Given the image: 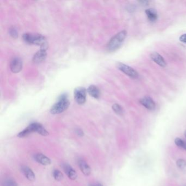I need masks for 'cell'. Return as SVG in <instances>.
<instances>
[{
	"instance_id": "6da1fadb",
	"label": "cell",
	"mask_w": 186,
	"mask_h": 186,
	"mask_svg": "<svg viewBox=\"0 0 186 186\" xmlns=\"http://www.w3.org/2000/svg\"><path fill=\"white\" fill-rule=\"evenodd\" d=\"M23 38L26 43L39 45L41 48H47V42L44 36L37 34L26 33L23 34Z\"/></svg>"
},
{
	"instance_id": "7a4b0ae2",
	"label": "cell",
	"mask_w": 186,
	"mask_h": 186,
	"mask_svg": "<svg viewBox=\"0 0 186 186\" xmlns=\"http://www.w3.org/2000/svg\"><path fill=\"white\" fill-rule=\"evenodd\" d=\"M127 32L125 30L121 31L111 38L107 44V49L110 51H114L121 47L127 37Z\"/></svg>"
},
{
	"instance_id": "3957f363",
	"label": "cell",
	"mask_w": 186,
	"mask_h": 186,
	"mask_svg": "<svg viewBox=\"0 0 186 186\" xmlns=\"http://www.w3.org/2000/svg\"><path fill=\"white\" fill-rule=\"evenodd\" d=\"M69 104L67 94H62L59 97L58 101L51 107L50 112L52 114H61L67 109Z\"/></svg>"
},
{
	"instance_id": "277c9868",
	"label": "cell",
	"mask_w": 186,
	"mask_h": 186,
	"mask_svg": "<svg viewBox=\"0 0 186 186\" xmlns=\"http://www.w3.org/2000/svg\"><path fill=\"white\" fill-rule=\"evenodd\" d=\"M117 67L120 71H122L125 75L133 79H136L139 77V74L134 69L131 67L127 64L118 63L117 64Z\"/></svg>"
},
{
	"instance_id": "5b68a950",
	"label": "cell",
	"mask_w": 186,
	"mask_h": 186,
	"mask_svg": "<svg viewBox=\"0 0 186 186\" xmlns=\"http://www.w3.org/2000/svg\"><path fill=\"white\" fill-rule=\"evenodd\" d=\"M74 99L79 104H84L86 99V91L83 88H78L74 90Z\"/></svg>"
},
{
	"instance_id": "8992f818",
	"label": "cell",
	"mask_w": 186,
	"mask_h": 186,
	"mask_svg": "<svg viewBox=\"0 0 186 186\" xmlns=\"http://www.w3.org/2000/svg\"><path fill=\"white\" fill-rule=\"evenodd\" d=\"M31 132H36L42 136H47L49 135V132L46 130L42 125L38 123H32L28 126Z\"/></svg>"
},
{
	"instance_id": "52a82bcc",
	"label": "cell",
	"mask_w": 186,
	"mask_h": 186,
	"mask_svg": "<svg viewBox=\"0 0 186 186\" xmlns=\"http://www.w3.org/2000/svg\"><path fill=\"white\" fill-rule=\"evenodd\" d=\"M10 68L11 71L14 73H19L23 68V62L19 58H14L10 62Z\"/></svg>"
},
{
	"instance_id": "ba28073f",
	"label": "cell",
	"mask_w": 186,
	"mask_h": 186,
	"mask_svg": "<svg viewBox=\"0 0 186 186\" xmlns=\"http://www.w3.org/2000/svg\"><path fill=\"white\" fill-rule=\"evenodd\" d=\"M140 103L149 110H153L156 108V103L151 97L146 96L140 100Z\"/></svg>"
},
{
	"instance_id": "9c48e42d",
	"label": "cell",
	"mask_w": 186,
	"mask_h": 186,
	"mask_svg": "<svg viewBox=\"0 0 186 186\" xmlns=\"http://www.w3.org/2000/svg\"><path fill=\"white\" fill-rule=\"evenodd\" d=\"M47 49L41 48L40 50L37 51L33 58V61L35 63H40L45 60L47 57Z\"/></svg>"
},
{
	"instance_id": "30bf717a",
	"label": "cell",
	"mask_w": 186,
	"mask_h": 186,
	"mask_svg": "<svg viewBox=\"0 0 186 186\" xmlns=\"http://www.w3.org/2000/svg\"><path fill=\"white\" fill-rule=\"evenodd\" d=\"M150 58L159 66L162 67H165L166 66V60L162 56L157 52H153L150 55Z\"/></svg>"
},
{
	"instance_id": "8fae6325",
	"label": "cell",
	"mask_w": 186,
	"mask_h": 186,
	"mask_svg": "<svg viewBox=\"0 0 186 186\" xmlns=\"http://www.w3.org/2000/svg\"><path fill=\"white\" fill-rule=\"evenodd\" d=\"M63 169L64 170V171L67 175L69 179L71 180H75L77 178V173L74 169L71 167V166H69L68 164H64L63 166Z\"/></svg>"
},
{
	"instance_id": "7c38bea8",
	"label": "cell",
	"mask_w": 186,
	"mask_h": 186,
	"mask_svg": "<svg viewBox=\"0 0 186 186\" xmlns=\"http://www.w3.org/2000/svg\"><path fill=\"white\" fill-rule=\"evenodd\" d=\"M78 165L80 168L81 172L86 176H88L90 175L91 172V169L88 164L84 160L80 159L78 162Z\"/></svg>"
},
{
	"instance_id": "4fadbf2b",
	"label": "cell",
	"mask_w": 186,
	"mask_h": 186,
	"mask_svg": "<svg viewBox=\"0 0 186 186\" xmlns=\"http://www.w3.org/2000/svg\"><path fill=\"white\" fill-rule=\"evenodd\" d=\"M21 170L24 175L30 181H34L36 179V176L34 171L27 166H21Z\"/></svg>"
},
{
	"instance_id": "5bb4252c",
	"label": "cell",
	"mask_w": 186,
	"mask_h": 186,
	"mask_svg": "<svg viewBox=\"0 0 186 186\" xmlns=\"http://www.w3.org/2000/svg\"><path fill=\"white\" fill-rule=\"evenodd\" d=\"M35 160L38 163H40L43 166H48L50 165L51 164V160L49 158H48L47 157L45 156L43 154L41 153H38L35 155L34 157Z\"/></svg>"
},
{
	"instance_id": "9a60e30c",
	"label": "cell",
	"mask_w": 186,
	"mask_h": 186,
	"mask_svg": "<svg viewBox=\"0 0 186 186\" xmlns=\"http://www.w3.org/2000/svg\"><path fill=\"white\" fill-rule=\"evenodd\" d=\"M88 94L93 98L98 99L101 96V92L99 88L95 85H91L88 89Z\"/></svg>"
},
{
	"instance_id": "2e32d148",
	"label": "cell",
	"mask_w": 186,
	"mask_h": 186,
	"mask_svg": "<svg viewBox=\"0 0 186 186\" xmlns=\"http://www.w3.org/2000/svg\"><path fill=\"white\" fill-rule=\"evenodd\" d=\"M145 13L149 20L151 22L156 21L158 18L157 11L153 8H149L145 10Z\"/></svg>"
},
{
	"instance_id": "e0dca14e",
	"label": "cell",
	"mask_w": 186,
	"mask_h": 186,
	"mask_svg": "<svg viewBox=\"0 0 186 186\" xmlns=\"http://www.w3.org/2000/svg\"><path fill=\"white\" fill-rule=\"evenodd\" d=\"M53 175L55 179L58 181H60L61 180H62L63 179V174L61 173V171L55 169L54 170L53 173Z\"/></svg>"
},
{
	"instance_id": "ac0fdd59",
	"label": "cell",
	"mask_w": 186,
	"mask_h": 186,
	"mask_svg": "<svg viewBox=\"0 0 186 186\" xmlns=\"http://www.w3.org/2000/svg\"><path fill=\"white\" fill-rule=\"evenodd\" d=\"M175 143L177 146L179 148L184 149L186 151V142L183 141L182 139H180L179 138H176L175 139Z\"/></svg>"
},
{
	"instance_id": "d6986e66",
	"label": "cell",
	"mask_w": 186,
	"mask_h": 186,
	"mask_svg": "<svg viewBox=\"0 0 186 186\" xmlns=\"http://www.w3.org/2000/svg\"><path fill=\"white\" fill-rule=\"evenodd\" d=\"M112 110H114V112H115L116 114L119 115H121L123 114V109L120 105L118 104H115L112 105Z\"/></svg>"
},
{
	"instance_id": "ffe728a7",
	"label": "cell",
	"mask_w": 186,
	"mask_h": 186,
	"mask_svg": "<svg viewBox=\"0 0 186 186\" xmlns=\"http://www.w3.org/2000/svg\"><path fill=\"white\" fill-rule=\"evenodd\" d=\"M32 132L31 131L30 129L27 127V128L24 129L23 131L19 133V134H18V136L19 138H24L25 136H28Z\"/></svg>"
},
{
	"instance_id": "44dd1931",
	"label": "cell",
	"mask_w": 186,
	"mask_h": 186,
	"mask_svg": "<svg viewBox=\"0 0 186 186\" xmlns=\"http://www.w3.org/2000/svg\"><path fill=\"white\" fill-rule=\"evenodd\" d=\"M176 165L180 169H185L186 168V160L183 159H179L176 162Z\"/></svg>"
},
{
	"instance_id": "7402d4cb",
	"label": "cell",
	"mask_w": 186,
	"mask_h": 186,
	"mask_svg": "<svg viewBox=\"0 0 186 186\" xmlns=\"http://www.w3.org/2000/svg\"><path fill=\"white\" fill-rule=\"evenodd\" d=\"M9 34L14 38H17L18 37V32L16 28L15 27H12L10 28L9 30Z\"/></svg>"
},
{
	"instance_id": "603a6c76",
	"label": "cell",
	"mask_w": 186,
	"mask_h": 186,
	"mask_svg": "<svg viewBox=\"0 0 186 186\" xmlns=\"http://www.w3.org/2000/svg\"><path fill=\"white\" fill-rule=\"evenodd\" d=\"M4 186H18V184L13 179H7L4 182Z\"/></svg>"
},
{
	"instance_id": "cb8c5ba5",
	"label": "cell",
	"mask_w": 186,
	"mask_h": 186,
	"mask_svg": "<svg viewBox=\"0 0 186 186\" xmlns=\"http://www.w3.org/2000/svg\"><path fill=\"white\" fill-rule=\"evenodd\" d=\"M179 41L181 42L186 44V34H183L181 35L179 38Z\"/></svg>"
},
{
	"instance_id": "d4e9b609",
	"label": "cell",
	"mask_w": 186,
	"mask_h": 186,
	"mask_svg": "<svg viewBox=\"0 0 186 186\" xmlns=\"http://www.w3.org/2000/svg\"><path fill=\"white\" fill-rule=\"evenodd\" d=\"M76 133L77 134V135L80 137H82L84 136V132L81 130V129H77L76 130Z\"/></svg>"
},
{
	"instance_id": "484cf974",
	"label": "cell",
	"mask_w": 186,
	"mask_h": 186,
	"mask_svg": "<svg viewBox=\"0 0 186 186\" xmlns=\"http://www.w3.org/2000/svg\"><path fill=\"white\" fill-rule=\"evenodd\" d=\"M140 3L142 4H144V5H147V4L149 3V2L148 1H140Z\"/></svg>"
},
{
	"instance_id": "4316f807",
	"label": "cell",
	"mask_w": 186,
	"mask_h": 186,
	"mask_svg": "<svg viewBox=\"0 0 186 186\" xmlns=\"http://www.w3.org/2000/svg\"><path fill=\"white\" fill-rule=\"evenodd\" d=\"M88 186H103L101 184H99V183H97V184H93V185H90Z\"/></svg>"
},
{
	"instance_id": "83f0119b",
	"label": "cell",
	"mask_w": 186,
	"mask_h": 186,
	"mask_svg": "<svg viewBox=\"0 0 186 186\" xmlns=\"http://www.w3.org/2000/svg\"><path fill=\"white\" fill-rule=\"evenodd\" d=\"M184 134H185V137L186 138V130L185 131V133H184Z\"/></svg>"
}]
</instances>
